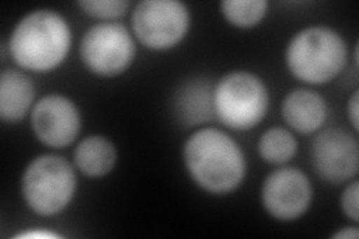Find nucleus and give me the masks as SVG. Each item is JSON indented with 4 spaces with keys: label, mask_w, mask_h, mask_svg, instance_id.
Returning <instances> with one entry per match:
<instances>
[{
    "label": "nucleus",
    "mask_w": 359,
    "mask_h": 239,
    "mask_svg": "<svg viewBox=\"0 0 359 239\" xmlns=\"http://www.w3.org/2000/svg\"><path fill=\"white\" fill-rule=\"evenodd\" d=\"M183 162L194 183L210 195L237 190L247 174L241 146L231 135L215 128L194 132L183 145Z\"/></svg>",
    "instance_id": "nucleus-1"
},
{
    "label": "nucleus",
    "mask_w": 359,
    "mask_h": 239,
    "mask_svg": "<svg viewBox=\"0 0 359 239\" xmlns=\"http://www.w3.org/2000/svg\"><path fill=\"white\" fill-rule=\"evenodd\" d=\"M69 22L53 9H36L22 17L11 33L8 48L17 66L32 72H50L71 51Z\"/></svg>",
    "instance_id": "nucleus-2"
},
{
    "label": "nucleus",
    "mask_w": 359,
    "mask_h": 239,
    "mask_svg": "<svg viewBox=\"0 0 359 239\" xmlns=\"http://www.w3.org/2000/svg\"><path fill=\"white\" fill-rule=\"evenodd\" d=\"M347 45L339 32L327 26H310L295 33L286 47V66L307 84H327L347 64Z\"/></svg>",
    "instance_id": "nucleus-3"
},
{
    "label": "nucleus",
    "mask_w": 359,
    "mask_h": 239,
    "mask_svg": "<svg viewBox=\"0 0 359 239\" xmlns=\"http://www.w3.org/2000/svg\"><path fill=\"white\" fill-rule=\"evenodd\" d=\"M75 193V169L62 156H38L22 172V199L33 212L42 217H53L63 212L74 200Z\"/></svg>",
    "instance_id": "nucleus-4"
},
{
    "label": "nucleus",
    "mask_w": 359,
    "mask_h": 239,
    "mask_svg": "<svg viewBox=\"0 0 359 239\" xmlns=\"http://www.w3.org/2000/svg\"><path fill=\"white\" fill-rule=\"evenodd\" d=\"M268 108V87L253 72L233 71L215 84L216 118L232 130L256 128L265 118Z\"/></svg>",
    "instance_id": "nucleus-5"
},
{
    "label": "nucleus",
    "mask_w": 359,
    "mask_h": 239,
    "mask_svg": "<svg viewBox=\"0 0 359 239\" xmlns=\"http://www.w3.org/2000/svg\"><path fill=\"white\" fill-rule=\"evenodd\" d=\"M80 55L83 64L92 74L114 78L132 66L137 45L126 26L116 21H100L83 35Z\"/></svg>",
    "instance_id": "nucleus-6"
},
{
    "label": "nucleus",
    "mask_w": 359,
    "mask_h": 239,
    "mask_svg": "<svg viewBox=\"0 0 359 239\" xmlns=\"http://www.w3.org/2000/svg\"><path fill=\"white\" fill-rule=\"evenodd\" d=\"M132 32L145 48L166 51L182 42L190 27V11L177 0H142L132 11Z\"/></svg>",
    "instance_id": "nucleus-7"
},
{
    "label": "nucleus",
    "mask_w": 359,
    "mask_h": 239,
    "mask_svg": "<svg viewBox=\"0 0 359 239\" xmlns=\"http://www.w3.org/2000/svg\"><path fill=\"white\" fill-rule=\"evenodd\" d=\"M265 211L280 221H294L304 215L313 202L310 178L297 168H278L269 174L261 189Z\"/></svg>",
    "instance_id": "nucleus-8"
},
{
    "label": "nucleus",
    "mask_w": 359,
    "mask_h": 239,
    "mask_svg": "<svg viewBox=\"0 0 359 239\" xmlns=\"http://www.w3.org/2000/svg\"><path fill=\"white\" fill-rule=\"evenodd\" d=\"M314 172L330 184H344L359 170L358 139L340 128H331L314 136L311 144Z\"/></svg>",
    "instance_id": "nucleus-9"
},
{
    "label": "nucleus",
    "mask_w": 359,
    "mask_h": 239,
    "mask_svg": "<svg viewBox=\"0 0 359 239\" xmlns=\"http://www.w3.org/2000/svg\"><path fill=\"white\" fill-rule=\"evenodd\" d=\"M30 126L43 145L66 148L80 135L81 114L74 100L53 93L41 97L32 108Z\"/></svg>",
    "instance_id": "nucleus-10"
},
{
    "label": "nucleus",
    "mask_w": 359,
    "mask_h": 239,
    "mask_svg": "<svg viewBox=\"0 0 359 239\" xmlns=\"http://www.w3.org/2000/svg\"><path fill=\"white\" fill-rule=\"evenodd\" d=\"M172 111L184 128L201 126L215 120V84L207 78L187 79L177 88L172 97Z\"/></svg>",
    "instance_id": "nucleus-11"
},
{
    "label": "nucleus",
    "mask_w": 359,
    "mask_h": 239,
    "mask_svg": "<svg viewBox=\"0 0 359 239\" xmlns=\"http://www.w3.org/2000/svg\"><path fill=\"white\" fill-rule=\"evenodd\" d=\"M282 116L289 130L311 135L327 121L328 104L318 92L310 88H297L283 99Z\"/></svg>",
    "instance_id": "nucleus-12"
},
{
    "label": "nucleus",
    "mask_w": 359,
    "mask_h": 239,
    "mask_svg": "<svg viewBox=\"0 0 359 239\" xmlns=\"http://www.w3.org/2000/svg\"><path fill=\"white\" fill-rule=\"evenodd\" d=\"M36 90L32 79L21 71L5 69L0 75V118L15 124L35 107Z\"/></svg>",
    "instance_id": "nucleus-13"
},
{
    "label": "nucleus",
    "mask_w": 359,
    "mask_h": 239,
    "mask_svg": "<svg viewBox=\"0 0 359 239\" xmlns=\"http://www.w3.org/2000/svg\"><path fill=\"white\" fill-rule=\"evenodd\" d=\"M74 163L88 178L105 177L117 163V148L105 136H87L75 148Z\"/></svg>",
    "instance_id": "nucleus-14"
},
{
    "label": "nucleus",
    "mask_w": 359,
    "mask_h": 239,
    "mask_svg": "<svg viewBox=\"0 0 359 239\" xmlns=\"http://www.w3.org/2000/svg\"><path fill=\"white\" fill-rule=\"evenodd\" d=\"M298 150V142L295 135L285 128H269L265 130L259 142H257V151L266 163L285 165L295 157Z\"/></svg>",
    "instance_id": "nucleus-15"
},
{
    "label": "nucleus",
    "mask_w": 359,
    "mask_h": 239,
    "mask_svg": "<svg viewBox=\"0 0 359 239\" xmlns=\"http://www.w3.org/2000/svg\"><path fill=\"white\" fill-rule=\"evenodd\" d=\"M220 11L231 26L250 29L265 18L268 2L266 0H223Z\"/></svg>",
    "instance_id": "nucleus-16"
},
{
    "label": "nucleus",
    "mask_w": 359,
    "mask_h": 239,
    "mask_svg": "<svg viewBox=\"0 0 359 239\" xmlns=\"http://www.w3.org/2000/svg\"><path fill=\"white\" fill-rule=\"evenodd\" d=\"M76 5L83 14L102 21H114L125 15L130 8L128 0H81Z\"/></svg>",
    "instance_id": "nucleus-17"
},
{
    "label": "nucleus",
    "mask_w": 359,
    "mask_h": 239,
    "mask_svg": "<svg viewBox=\"0 0 359 239\" xmlns=\"http://www.w3.org/2000/svg\"><path fill=\"white\" fill-rule=\"evenodd\" d=\"M359 184L353 179L351 184L343 190L340 198V207L343 214L353 223L359 221Z\"/></svg>",
    "instance_id": "nucleus-18"
},
{
    "label": "nucleus",
    "mask_w": 359,
    "mask_h": 239,
    "mask_svg": "<svg viewBox=\"0 0 359 239\" xmlns=\"http://www.w3.org/2000/svg\"><path fill=\"white\" fill-rule=\"evenodd\" d=\"M347 117L352 124V129L356 133L359 129V92L355 90L353 95L351 96L349 102H347Z\"/></svg>",
    "instance_id": "nucleus-19"
},
{
    "label": "nucleus",
    "mask_w": 359,
    "mask_h": 239,
    "mask_svg": "<svg viewBox=\"0 0 359 239\" xmlns=\"http://www.w3.org/2000/svg\"><path fill=\"white\" fill-rule=\"evenodd\" d=\"M15 238H29V239H55L59 238L57 233H54L51 231H45V229H38V231H26L18 233Z\"/></svg>",
    "instance_id": "nucleus-20"
},
{
    "label": "nucleus",
    "mask_w": 359,
    "mask_h": 239,
    "mask_svg": "<svg viewBox=\"0 0 359 239\" xmlns=\"http://www.w3.org/2000/svg\"><path fill=\"white\" fill-rule=\"evenodd\" d=\"M358 236H359V231L356 229L355 226H352V227H343L341 231H339V232H335L334 235H332V238L335 239H358Z\"/></svg>",
    "instance_id": "nucleus-21"
}]
</instances>
